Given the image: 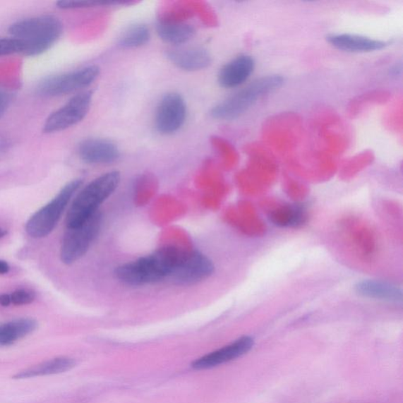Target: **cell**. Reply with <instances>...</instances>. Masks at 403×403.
I'll use <instances>...</instances> for the list:
<instances>
[{
  "label": "cell",
  "instance_id": "19",
  "mask_svg": "<svg viewBox=\"0 0 403 403\" xmlns=\"http://www.w3.org/2000/svg\"><path fill=\"white\" fill-rule=\"evenodd\" d=\"M36 320L18 318L0 324V346H10L28 337L37 329Z\"/></svg>",
  "mask_w": 403,
  "mask_h": 403
},
{
  "label": "cell",
  "instance_id": "8",
  "mask_svg": "<svg viewBox=\"0 0 403 403\" xmlns=\"http://www.w3.org/2000/svg\"><path fill=\"white\" fill-rule=\"evenodd\" d=\"M92 95L91 91L75 95L65 105L49 116L43 126V132L54 133L64 131L83 121L90 110Z\"/></svg>",
  "mask_w": 403,
  "mask_h": 403
},
{
  "label": "cell",
  "instance_id": "7",
  "mask_svg": "<svg viewBox=\"0 0 403 403\" xmlns=\"http://www.w3.org/2000/svg\"><path fill=\"white\" fill-rule=\"evenodd\" d=\"M102 221V215L98 211L80 227L66 229L61 243V262L71 265L86 254L100 234Z\"/></svg>",
  "mask_w": 403,
  "mask_h": 403
},
{
  "label": "cell",
  "instance_id": "21",
  "mask_svg": "<svg viewBox=\"0 0 403 403\" xmlns=\"http://www.w3.org/2000/svg\"><path fill=\"white\" fill-rule=\"evenodd\" d=\"M270 218L272 222L279 227H297L305 222L306 213L302 207L295 205L273 211Z\"/></svg>",
  "mask_w": 403,
  "mask_h": 403
},
{
  "label": "cell",
  "instance_id": "28",
  "mask_svg": "<svg viewBox=\"0 0 403 403\" xmlns=\"http://www.w3.org/2000/svg\"><path fill=\"white\" fill-rule=\"evenodd\" d=\"M6 235H8V231L0 227V240H1V239L4 238Z\"/></svg>",
  "mask_w": 403,
  "mask_h": 403
},
{
  "label": "cell",
  "instance_id": "18",
  "mask_svg": "<svg viewBox=\"0 0 403 403\" xmlns=\"http://www.w3.org/2000/svg\"><path fill=\"white\" fill-rule=\"evenodd\" d=\"M355 291L359 296L366 298L389 302H401L402 300V291L398 286L374 279L359 282L355 286Z\"/></svg>",
  "mask_w": 403,
  "mask_h": 403
},
{
  "label": "cell",
  "instance_id": "25",
  "mask_svg": "<svg viewBox=\"0 0 403 403\" xmlns=\"http://www.w3.org/2000/svg\"><path fill=\"white\" fill-rule=\"evenodd\" d=\"M13 100V95L0 90V119L3 117L9 108Z\"/></svg>",
  "mask_w": 403,
  "mask_h": 403
},
{
  "label": "cell",
  "instance_id": "26",
  "mask_svg": "<svg viewBox=\"0 0 403 403\" xmlns=\"http://www.w3.org/2000/svg\"><path fill=\"white\" fill-rule=\"evenodd\" d=\"M11 305L10 294L4 293L0 295V306L8 307Z\"/></svg>",
  "mask_w": 403,
  "mask_h": 403
},
{
  "label": "cell",
  "instance_id": "5",
  "mask_svg": "<svg viewBox=\"0 0 403 403\" xmlns=\"http://www.w3.org/2000/svg\"><path fill=\"white\" fill-rule=\"evenodd\" d=\"M82 184L83 181L80 179L68 182L52 200L36 211L27 221V234L34 239L44 238L52 234Z\"/></svg>",
  "mask_w": 403,
  "mask_h": 403
},
{
  "label": "cell",
  "instance_id": "27",
  "mask_svg": "<svg viewBox=\"0 0 403 403\" xmlns=\"http://www.w3.org/2000/svg\"><path fill=\"white\" fill-rule=\"evenodd\" d=\"M11 270V266L8 262L0 259V275H8Z\"/></svg>",
  "mask_w": 403,
  "mask_h": 403
},
{
  "label": "cell",
  "instance_id": "10",
  "mask_svg": "<svg viewBox=\"0 0 403 403\" xmlns=\"http://www.w3.org/2000/svg\"><path fill=\"white\" fill-rule=\"evenodd\" d=\"M215 271L210 259L200 251L181 253L179 263L170 277L181 285H191L207 279Z\"/></svg>",
  "mask_w": 403,
  "mask_h": 403
},
{
  "label": "cell",
  "instance_id": "15",
  "mask_svg": "<svg viewBox=\"0 0 403 403\" xmlns=\"http://www.w3.org/2000/svg\"><path fill=\"white\" fill-rule=\"evenodd\" d=\"M326 40L335 49L356 53L380 51L385 49L389 44L383 40L349 33L332 34Z\"/></svg>",
  "mask_w": 403,
  "mask_h": 403
},
{
  "label": "cell",
  "instance_id": "17",
  "mask_svg": "<svg viewBox=\"0 0 403 403\" xmlns=\"http://www.w3.org/2000/svg\"><path fill=\"white\" fill-rule=\"evenodd\" d=\"M156 31L164 42L173 45L188 43L196 33L195 27L192 25L167 20H160L156 25Z\"/></svg>",
  "mask_w": 403,
  "mask_h": 403
},
{
  "label": "cell",
  "instance_id": "13",
  "mask_svg": "<svg viewBox=\"0 0 403 403\" xmlns=\"http://www.w3.org/2000/svg\"><path fill=\"white\" fill-rule=\"evenodd\" d=\"M255 63L248 54H241L222 66L218 73V83L224 88L240 86L254 72Z\"/></svg>",
  "mask_w": 403,
  "mask_h": 403
},
{
  "label": "cell",
  "instance_id": "16",
  "mask_svg": "<svg viewBox=\"0 0 403 403\" xmlns=\"http://www.w3.org/2000/svg\"><path fill=\"white\" fill-rule=\"evenodd\" d=\"M76 366V361L70 357L61 356L49 359L34 365L13 375L16 380H25L46 377L70 371Z\"/></svg>",
  "mask_w": 403,
  "mask_h": 403
},
{
  "label": "cell",
  "instance_id": "4",
  "mask_svg": "<svg viewBox=\"0 0 403 403\" xmlns=\"http://www.w3.org/2000/svg\"><path fill=\"white\" fill-rule=\"evenodd\" d=\"M283 83L284 78L279 75H270L258 78L217 104L212 109L211 116L215 119L222 121L240 118L254 106L258 100L275 91Z\"/></svg>",
  "mask_w": 403,
  "mask_h": 403
},
{
  "label": "cell",
  "instance_id": "22",
  "mask_svg": "<svg viewBox=\"0 0 403 403\" xmlns=\"http://www.w3.org/2000/svg\"><path fill=\"white\" fill-rule=\"evenodd\" d=\"M131 4L128 1H114V0H61L56 3L57 8L61 10H73L97 8L115 5Z\"/></svg>",
  "mask_w": 403,
  "mask_h": 403
},
{
  "label": "cell",
  "instance_id": "9",
  "mask_svg": "<svg viewBox=\"0 0 403 403\" xmlns=\"http://www.w3.org/2000/svg\"><path fill=\"white\" fill-rule=\"evenodd\" d=\"M187 105L181 95L168 92L157 107L155 125L157 131L164 135L174 134L186 123Z\"/></svg>",
  "mask_w": 403,
  "mask_h": 403
},
{
  "label": "cell",
  "instance_id": "23",
  "mask_svg": "<svg viewBox=\"0 0 403 403\" xmlns=\"http://www.w3.org/2000/svg\"><path fill=\"white\" fill-rule=\"evenodd\" d=\"M22 41L16 37L0 38V56L23 53Z\"/></svg>",
  "mask_w": 403,
  "mask_h": 403
},
{
  "label": "cell",
  "instance_id": "24",
  "mask_svg": "<svg viewBox=\"0 0 403 403\" xmlns=\"http://www.w3.org/2000/svg\"><path fill=\"white\" fill-rule=\"evenodd\" d=\"M11 305L25 306L32 303L36 299V293L30 289H20L10 294Z\"/></svg>",
  "mask_w": 403,
  "mask_h": 403
},
{
  "label": "cell",
  "instance_id": "20",
  "mask_svg": "<svg viewBox=\"0 0 403 403\" xmlns=\"http://www.w3.org/2000/svg\"><path fill=\"white\" fill-rule=\"evenodd\" d=\"M151 38V32L148 27L142 23H136L128 26L121 33L119 44L123 49H136L147 44Z\"/></svg>",
  "mask_w": 403,
  "mask_h": 403
},
{
  "label": "cell",
  "instance_id": "11",
  "mask_svg": "<svg viewBox=\"0 0 403 403\" xmlns=\"http://www.w3.org/2000/svg\"><path fill=\"white\" fill-rule=\"evenodd\" d=\"M254 344V339L251 337H243L219 350L198 359L193 361L192 367L195 370H207V368L229 363L249 352Z\"/></svg>",
  "mask_w": 403,
  "mask_h": 403
},
{
  "label": "cell",
  "instance_id": "1",
  "mask_svg": "<svg viewBox=\"0 0 403 403\" xmlns=\"http://www.w3.org/2000/svg\"><path fill=\"white\" fill-rule=\"evenodd\" d=\"M181 253L173 247L162 248L138 260L119 266L114 275L121 282L131 286L158 282L172 276Z\"/></svg>",
  "mask_w": 403,
  "mask_h": 403
},
{
  "label": "cell",
  "instance_id": "2",
  "mask_svg": "<svg viewBox=\"0 0 403 403\" xmlns=\"http://www.w3.org/2000/svg\"><path fill=\"white\" fill-rule=\"evenodd\" d=\"M13 37L22 41L23 56H37L49 51L64 32L61 20L52 16H42L18 20L9 27Z\"/></svg>",
  "mask_w": 403,
  "mask_h": 403
},
{
  "label": "cell",
  "instance_id": "14",
  "mask_svg": "<svg viewBox=\"0 0 403 403\" xmlns=\"http://www.w3.org/2000/svg\"><path fill=\"white\" fill-rule=\"evenodd\" d=\"M167 56L177 68L189 72L206 69L212 61L210 52L201 47H177L169 50Z\"/></svg>",
  "mask_w": 403,
  "mask_h": 403
},
{
  "label": "cell",
  "instance_id": "3",
  "mask_svg": "<svg viewBox=\"0 0 403 403\" xmlns=\"http://www.w3.org/2000/svg\"><path fill=\"white\" fill-rule=\"evenodd\" d=\"M121 175L118 172L102 174L82 188L74 198L67 212V229L80 227L99 211L100 205L119 187Z\"/></svg>",
  "mask_w": 403,
  "mask_h": 403
},
{
  "label": "cell",
  "instance_id": "6",
  "mask_svg": "<svg viewBox=\"0 0 403 403\" xmlns=\"http://www.w3.org/2000/svg\"><path fill=\"white\" fill-rule=\"evenodd\" d=\"M100 73V67L92 65L71 72L52 75L39 82L37 94L42 97H58L85 90L93 84Z\"/></svg>",
  "mask_w": 403,
  "mask_h": 403
},
{
  "label": "cell",
  "instance_id": "12",
  "mask_svg": "<svg viewBox=\"0 0 403 403\" xmlns=\"http://www.w3.org/2000/svg\"><path fill=\"white\" fill-rule=\"evenodd\" d=\"M78 155L80 159L85 163L104 165L117 161L120 152L118 146L111 140L90 138L80 143Z\"/></svg>",
  "mask_w": 403,
  "mask_h": 403
}]
</instances>
